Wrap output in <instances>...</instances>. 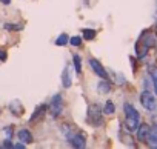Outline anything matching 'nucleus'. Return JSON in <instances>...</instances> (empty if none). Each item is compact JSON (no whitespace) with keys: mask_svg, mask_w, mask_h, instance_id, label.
Listing matches in <instances>:
<instances>
[{"mask_svg":"<svg viewBox=\"0 0 157 149\" xmlns=\"http://www.w3.org/2000/svg\"><path fill=\"white\" fill-rule=\"evenodd\" d=\"M123 111H125V128L128 132H134L140 125V115H139L137 109L129 103H125Z\"/></svg>","mask_w":157,"mask_h":149,"instance_id":"1","label":"nucleus"},{"mask_svg":"<svg viewBox=\"0 0 157 149\" xmlns=\"http://www.w3.org/2000/svg\"><path fill=\"white\" fill-rule=\"evenodd\" d=\"M154 45H155V37H154L151 32L145 31V32L140 35V39H139L137 45H136L137 57H139V58H143V57L146 55V52L149 51V48H152Z\"/></svg>","mask_w":157,"mask_h":149,"instance_id":"2","label":"nucleus"},{"mask_svg":"<svg viewBox=\"0 0 157 149\" xmlns=\"http://www.w3.org/2000/svg\"><path fill=\"white\" fill-rule=\"evenodd\" d=\"M102 115H103V111H102L99 103H91L88 106V117H86V120L93 126H100L103 123V117Z\"/></svg>","mask_w":157,"mask_h":149,"instance_id":"3","label":"nucleus"},{"mask_svg":"<svg viewBox=\"0 0 157 149\" xmlns=\"http://www.w3.org/2000/svg\"><path fill=\"white\" fill-rule=\"evenodd\" d=\"M65 135H66V138H68V141H69V144L72 147H77V149L85 147V135L83 134L74 132V131H68Z\"/></svg>","mask_w":157,"mask_h":149,"instance_id":"4","label":"nucleus"},{"mask_svg":"<svg viewBox=\"0 0 157 149\" xmlns=\"http://www.w3.org/2000/svg\"><path fill=\"white\" fill-rule=\"evenodd\" d=\"M140 103H142V106H143L146 111H155V109H157L155 97H154L149 91H143V92L140 94Z\"/></svg>","mask_w":157,"mask_h":149,"instance_id":"5","label":"nucleus"},{"mask_svg":"<svg viewBox=\"0 0 157 149\" xmlns=\"http://www.w3.org/2000/svg\"><path fill=\"white\" fill-rule=\"evenodd\" d=\"M48 109L51 111L52 117H57V115L62 112V95H60V94H57V95L52 97L51 103L48 105Z\"/></svg>","mask_w":157,"mask_h":149,"instance_id":"6","label":"nucleus"},{"mask_svg":"<svg viewBox=\"0 0 157 149\" xmlns=\"http://www.w3.org/2000/svg\"><path fill=\"white\" fill-rule=\"evenodd\" d=\"M90 66L93 68V71L97 74V76L100 77V79H105V80H108V72L105 71V68L102 66V63L99 61V60H96V58H90Z\"/></svg>","mask_w":157,"mask_h":149,"instance_id":"7","label":"nucleus"},{"mask_svg":"<svg viewBox=\"0 0 157 149\" xmlns=\"http://www.w3.org/2000/svg\"><path fill=\"white\" fill-rule=\"evenodd\" d=\"M149 131H151V128H149L148 125H139V128L136 129L139 141L146 143V141H148V137H149Z\"/></svg>","mask_w":157,"mask_h":149,"instance_id":"8","label":"nucleus"},{"mask_svg":"<svg viewBox=\"0 0 157 149\" xmlns=\"http://www.w3.org/2000/svg\"><path fill=\"white\" fill-rule=\"evenodd\" d=\"M10 111H11L16 117H20L25 109H23V105H22L19 100H13V102H10Z\"/></svg>","mask_w":157,"mask_h":149,"instance_id":"9","label":"nucleus"},{"mask_svg":"<svg viewBox=\"0 0 157 149\" xmlns=\"http://www.w3.org/2000/svg\"><path fill=\"white\" fill-rule=\"evenodd\" d=\"M46 111H48V105H40L34 112H33V115H31V118H29V121L33 123V121H36V120H40L45 114H46Z\"/></svg>","mask_w":157,"mask_h":149,"instance_id":"10","label":"nucleus"},{"mask_svg":"<svg viewBox=\"0 0 157 149\" xmlns=\"http://www.w3.org/2000/svg\"><path fill=\"white\" fill-rule=\"evenodd\" d=\"M17 137H19L20 141H23V143H26V144L33 143V135H31V132H29L28 129H20V131L17 132Z\"/></svg>","mask_w":157,"mask_h":149,"instance_id":"11","label":"nucleus"},{"mask_svg":"<svg viewBox=\"0 0 157 149\" xmlns=\"http://www.w3.org/2000/svg\"><path fill=\"white\" fill-rule=\"evenodd\" d=\"M62 85H63V88H69L71 86V79H69V69H68V66L62 72Z\"/></svg>","mask_w":157,"mask_h":149,"instance_id":"12","label":"nucleus"},{"mask_svg":"<svg viewBox=\"0 0 157 149\" xmlns=\"http://www.w3.org/2000/svg\"><path fill=\"white\" fill-rule=\"evenodd\" d=\"M97 89H99V92H102V94H108V92L111 91V85H109L108 80L103 79V80L97 85Z\"/></svg>","mask_w":157,"mask_h":149,"instance_id":"13","label":"nucleus"},{"mask_svg":"<svg viewBox=\"0 0 157 149\" xmlns=\"http://www.w3.org/2000/svg\"><path fill=\"white\" fill-rule=\"evenodd\" d=\"M72 61H74L75 72H77V74H80V72H82V58H80V55H78V54H74Z\"/></svg>","mask_w":157,"mask_h":149,"instance_id":"14","label":"nucleus"},{"mask_svg":"<svg viewBox=\"0 0 157 149\" xmlns=\"http://www.w3.org/2000/svg\"><path fill=\"white\" fill-rule=\"evenodd\" d=\"M102 111H103V114H108V115H109V114H114V112H116V106H114V103H113L111 100H108V102L105 103V106H103Z\"/></svg>","mask_w":157,"mask_h":149,"instance_id":"15","label":"nucleus"},{"mask_svg":"<svg viewBox=\"0 0 157 149\" xmlns=\"http://www.w3.org/2000/svg\"><path fill=\"white\" fill-rule=\"evenodd\" d=\"M68 40H69V37L66 34H60L56 40V45L57 46H65V45H68Z\"/></svg>","mask_w":157,"mask_h":149,"instance_id":"16","label":"nucleus"},{"mask_svg":"<svg viewBox=\"0 0 157 149\" xmlns=\"http://www.w3.org/2000/svg\"><path fill=\"white\" fill-rule=\"evenodd\" d=\"M83 39L85 40H94L96 39V31L94 29H83Z\"/></svg>","mask_w":157,"mask_h":149,"instance_id":"17","label":"nucleus"},{"mask_svg":"<svg viewBox=\"0 0 157 149\" xmlns=\"http://www.w3.org/2000/svg\"><path fill=\"white\" fill-rule=\"evenodd\" d=\"M68 42H69V45H72V46H80V45H82V37L74 35V37H71Z\"/></svg>","mask_w":157,"mask_h":149,"instance_id":"18","label":"nucleus"},{"mask_svg":"<svg viewBox=\"0 0 157 149\" xmlns=\"http://www.w3.org/2000/svg\"><path fill=\"white\" fill-rule=\"evenodd\" d=\"M3 134H5V140H11L13 138V129L11 128H5Z\"/></svg>","mask_w":157,"mask_h":149,"instance_id":"19","label":"nucleus"},{"mask_svg":"<svg viewBox=\"0 0 157 149\" xmlns=\"http://www.w3.org/2000/svg\"><path fill=\"white\" fill-rule=\"evenodd\" d=\"M22 28H23L22 25H10V23L5 25V29H16V31H20Z\"/></svg>","mask_w":157,"mask_h":149,"instance_id":"20","label":"nucleus"},{"mask_svg":"<svg viewBox=\"0 0 157 149\" xmlns=\"http://www.w3.org/2000/svg\"><path fill=\"white\" fill-rule=\"evenodd\" d=\"M149 137H152V138H157V125L151 128V131H149Z\"/></svg>","mask_w":157,"mask_h":149,"instance_id":"21","label":"nucleus"},{"mask_svg":"<svg viewBox=\"0 0 157 149\" xmlns=\"http://www.w3.org/2000/svg\"><path fill=\"white\" fill-rule=\"evenodd\" d=\"M148 143H149V146H152V147H157V138L148 137Z\"/></svg>","mask_w":157,"mask_h":149,"instance_id":"22","label":"nucleus"},{"mask_svg":"<svg viewBox=\"0 0 157 149\" xmlns=\"http://www.w3.org/2000/svg\"><path fill=\"white\" fill-rule=\"evenodd\" d=\"M0 60H2V61L6 60V51L5 49H0Z\"/></svg>","mask_w":157,"mask_h":149,"instance_id":"23","label":"nucleus"},{"mask_svg":"<svg viewBox=\"0 0 157 149\" xmlns=\"http://www.w3.org/2000/svg\"><path fill=\"white\" fill-rule=\"evenodd\" d=\"M152 86H154V91H155V94H157V76L152 77Z\"/></svg>","mask_w":157,"mask_h":149,"instance_id":"24","label":"nucleus"},{"mask_svg":"<svg viewBox=\"0 0 157 149\" xmlns=\"http://www.w3.org/2000/svg\"><path fill=\"white\" fill-rule=\"evenodd\" d=\"M14 147H17V149H22V147H25V144H23V143H19V144H16Z\"/></svg>","mask_w":157,"mask_h":149,"instance_id":"25","label":"nucleus"},{"mask_svg":"<svg viewBox=\"0 0 157 149\" xmlns=\"http://www.w3.org/2000/svg\"><path fill=\"white\" fill-rule=\"evenodd\" d=\"M0 2H2L3 5H10V3H11V0H0Z\"/></svg>","mask_w":157,"mask_h":149,"instance_id":"26","label":"nucleus"},{"mask_svg":"<svg viewBox=\"0 0 157 149\" xmlns=\"http://www.w3.org/2000/svg\"><path fill=\"white\" fill-rule=\"evenodd\" d=\"M155 32H157V25H155Z\"/></svg>","mask_w":157,"mask_h":149,"instance_id":"27","label":"nucleus"}]
</instances>
